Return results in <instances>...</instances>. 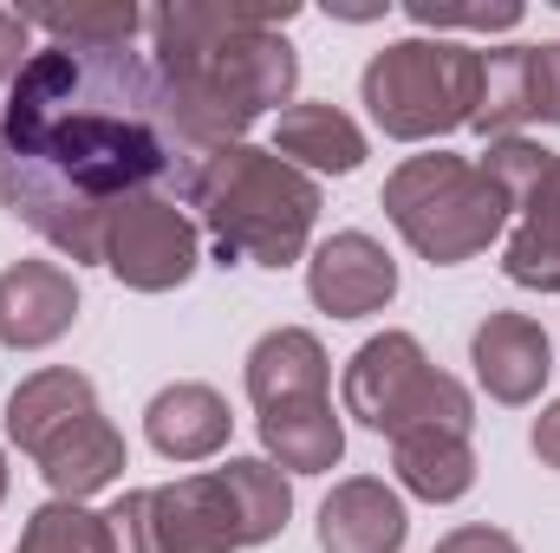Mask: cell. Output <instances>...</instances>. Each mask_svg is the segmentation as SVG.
<instances>
[{"label": "cell", "mask_w": 560, "mask_h": 553, "mask_svg": "<svg viewBox=\"0 0 560 553\" xmlns=\"http://www.w3.org/2000/svg\"><path fill=\"white\" fill-rule=\"evenodd\" d=\"M535 456L548 469H560V404H548V411L535 416Z\"/></svg>", "instance_id": "cell-30"}, {"label": "cell", "mask_w": 560, "mask_h": 553, "mask_svg": "<svg viewBox=\"0 0 560 553\" xmlns=\"http://www.w3.org/2000/svg\"><path fill=\"white\" fill-rule=\"evenodd\" d=\"M436 553H522V548H515V534H502V528H489V521H469V528L443 534Z\"/></svg>", "instance_id": "cell-28"}, {"label": "cell", "mask_w": 560, "mask_h": 553, "mask_svg": "<svg viewBox=\"0 0 560 553\" xmlns=\"http://www.w3.org/2000/svg\"><path fill=\"white\" fill-rule=\"evenodd\" d=\"M0 502H7V456H0Z\"/></svg>", "instance_id": "cell-31"}, {"label": "cell", "mask_w": 560, "mask_h": 553, "mask_svg": "<svg viewBox=\"0 0 560 553\" xmlns=\"http://www.w3.org/2000/svg\"><path fill=\"white\" fill-rule=\"evenodd\" d=\"M72 319H79V280L59 261H13L0 274V345L39 352L66 339Z\"/></svg>", "instance_id": "cell-11"}, {"label": "cell", "mask_w": 560, "mask_h": 553, "mask_svg": "<svg viewBox=\"0 0 560 553\" xmlns=\"http://www.w3.org/2000/svg\"><path fill=\"white\" fill-rule=\"evenodd\" d=\"M202 248H196V222L189 209H176V196L150 189V196H131L112 209L105 222V268L138 286V293H170L196 274Z\"/></svg>", "instance_id": "cell-8"}, {"label": "cell", "mask_w": 560, "mask_h": 553, "mask_svg": "<svg viewBox=\"0 0 560 553\" xmlns=\"http://www.w3.org/2000/svg\"><path fill=\"white\" fill-rule=\"evenodd\" d=\"M469 365L495 404H535L548 372H555V352L528 313H489L469 339Z\"/></svg>", "instance_id": "cell-12"}, {"label": "cell", "mask_w": 560, "mask_h": 553, "mask_svg": "<svg viewBox=\"0 0 560 553\" xmlns=\"http://www.w3.org/2000/svg\"><path fill=\"white\" fill-rule=\"evenodd\" d=\"M392 469L423 502H463L476 489V449L463 430H405L392 436Z\"/></svg>", "instance_id": "cell-18"}, {"label": "cell", "mask_w": 560, "mask_h": 553, "mask_svg": "<svg viewBox=\"0 0 560 553\" xmlns=\"http://www.w3.org/2000/svg\"><path fill=\"white\" fill-rule=\"evenodd\" d=\"M143 430H150L156 456H170V462H209L229 443L235 416H229V398L209 391V385H170V391L150 398Z\"/></svg>", "instance_id": "cell-14"}, {"label": "cell", "mask_w": 560, "mask_h": 553, "mask_svg": "<svg viewBox=\"0 0 560 553\" xmlns=\"http://www.w3.org/2000/svg\"><path fill=\"white\" fill-rule=\"evenodd\" d=\"M105 541L112 553H156V528H150V489H131L105 508Z\"/></svg>", "instance_id": "cell-26"}, {"label": "cell", "mask_w": 560, "mask_h": 553, "mask_svg": "<svg viewBox=\"0 0 560 553\" xmlns=\"http://www.w3.org/2000/svg\"><path fill=\"white\" fill-rule=\"evenodd\" d=\"M326 345L306 326H275L268 339H255L248 352V398L255 411L300 404V398H326Z\"/></svg>", "instance_id": "cell-15"}, {"label": "cell", "mask_w": 560, "mask_h": 553, "mask_svg": "<svg viewBox=\"0 0 560 553\" xmlns=\"http://www.w3.org/2000/svg\"><path fill=\"white\" fill-rule=\"evenodd\" d=\"M306 293H313V306L332 313V319H365V313L392 306V293H398V261H392L372 235L346 228V235L319 242V255L306 261Z\"/></svg>", "instance_id": "cell-9"}, {"label": "cell", "mask_w": 560, "mask_h": 553, "mask_svg": "<svg viewBox=\"0 0 560 553\" xmlns=\"http://www.w3.org/2000/svg\"><path fill=\"white\" fill-rule=\"evenodd\" d=\"M183 202L202 215L222 261H255V268L300 261L306 235H313V222L326 209V196H319V183L306 169L280 163L275 150H255V143L209 150L183 176Z\"/></svg>", "instance_id": "cell-3"}, {"label": "cell", "mask_w": 560, "mask_h": 553, "mask_svg": "<svg viewBox=\"0 0 560 553\" xmlns=\"http://www.w3.org/2000/svg\"><path fill=\"white\" fill-rule=\"evenodd\" d=\"M261 449L287 475H326L346 456V423L332 416V398H300L261 411Z\"/></svg>", "instance_id": "cell-17"}, {"label": "cell", "mask_w": 560, "mask_h": 553, "mask_svg": "<svg viewBox=\"0 0 560 553\" xmlns=\"http://www.w3.org/2000/svg\"><path fill=\"white\" fill-rule=\"evenodd\" d=\"M405 534H411V515L398 489H385L378 475H346L319 502V553H398Z\"/></svg>", "instance_id": "cell-13"}, {"label": "cell", "mask_w": 560, "mask_h": 553, "mask_svg": "<svg viewBox=\"0 0 560 553\" xmlns=\"http://www.w3.org/2000/svg\"><path fill=\"white\" fill-rule=\"evenodd\" d=\"M156 66L131 46H46L0 118V202L66 261H105L118 202L183 183Z\"/></svg>", "instance_id": "cell-1"}, {"label": "cell", "mask_w": 560, "mask_h": 553, "mask_svg": "<svg viewBox=\"0 0 560 553\" xmlns=\"http://www.w3.org/2000/svg\"><path fill=\"white\" fill-rule=\"evenodd\" d=\"M13 553H112L105 515H85L79 502H59V495H52V502L26 521V534H20Z\"/></svg>", "instance_id": "cell-23"}, {"label": "cell", "mask_w": 560, "mask_h": 553, "mask_svg": "<svg viewBox=\"0 0 560 553\" xmlns=\"http://www.w3.org/2000/svg\"><path fill=\"white\" fill-rule=\"evenodd\" d=\"M7 436L39 462L59 502H85L125 475V436L98 411L92 378L72 365H46L7 398Z\"/></svg>", "instance_id": "cell-4"}, {"label": "cell", "mask_w": 560, "mask_h": 553, "mask_svg": "<svg viewBox=\"0 0 560 553\" xmlns=\"http://www.w3.org/2000/svg\"><path fill=\"white\" fill-rule=\"evenodd\" d=\"M275 156L313 176H352L365 163V131L339 105H287L275 125Z\"/></svg>", "instance_id": "cell-16"}, {"label": "cell", "mask_w": 560, "mask_h": 553, "mask_svg": "<svg viewBox=\"0 0 560 553\" xmlns=\"http://www.w3.org/2000/svg\"><path fill=\"white\" fill-rule=\"evenodd\" d=\"M26 33H33V26L0 7V79H20V66H26Z\"/></svg>", "instance_id": "cell-29"}, {"label": "cell", "mask_w": 560, "mask_h": 553, "mask_svg": "<svg viewBox=\"0 0 560 553\" xmlns=\"http://www.w3.org/2000/svg\"><path fill=\"white\" fill-rule=\"evenodd\" d=\"M482 169L502 183V196L522 209L535 189H541V176L555 169V150H541V143H528V138H495L489 143V156H482Z\"/></svg>", "instance_id": "cell-24"}, {"label": "cell", "mask_w": 560, "mask_h": 553, "mask_svg": "<svg viewBox=\"0 0 560 553\" xmlns=\"http://www.w3.org/2000/svg\"><path fill=\"white\" fill-rule=\"evenodd\" d=\"M150 528H156V553H242L235 502L215 469L150 489Z\"/></svg>", "instance_id": "cell-10"}, {"label": "cell", "mask_w": 560, "mask_h": 553, "mask_svg": "<svg viewBox=\"0 0 560 553\" xmlns=\"http://www.w3.org/2000/svg\"><path fill=\"white\" fill-rule=\"evenodd\" d=\"M20 20L52 33V46H131V33L143 26V13L125 7V0H105V7H33Z\"/></svg>", "instance_id": "cell-22"}, {"label": "cell", "mask_w": 560, "mask_h": 553, "mask_svg": "<svg viewBox=\"0 0 560 553\" xmlns=\"http://www.w3.org/2000/svg\"><path fill=\"white\" fill-rule=\"evenodd\" d=\"M502 274L535 293H560V156L541 176V189L522 202V228L502 248Z\"/></svg>", "instance_id": "cell-19"}, {"label": "cell", "mask_w": 560, "mask_h": 553, "mask_svg": "<svg viewBox=\"0 0 560 553\" xmlns=\"http://www.w3.org/2000/svg\"><path fill=\"white\" fill-rule=\"evenodd\" d=\"M300 7H202L176 0L143 13V33L156 46V85H163V118L183 163L196 169L209 150L242 143V131L293 98L300 59L280 39V26Z\"/></svg>", "instance_id": "cell-2"}, {"label": "cell", "mask_w": 560, "mask_h": 553, "mask_svg": "<svg viewBox=\"0 0 560 553\" xmlns=\"http://www.w3.org/2000/svg\"><path fill=\"white\" fill-rule=\"evenodd\" d=\"M418 26H469V33H509L522 20L515 0H495V7H436V0H411L405 7Z\"/></svg>", "instance_id": "cell-25"}, {"label": "cell", "mask_w": 560, "mask_h": 553, "mask_svg": "<svg viewBox=\"0 0 560 553\" xmlns=\"http://www.w3.org/2000/svg\"><path fill=\"white\" fill-rule=\"evenodd\" d=\"M346 416H359L378 436H405V430H463L469 436L476 398L423 358L411 332H378L346 365Z\"/></svg>", "instance_id": "cell-7"}, {"label": "cell", "mask_w": 560, "mask_h": 553, "mask_svg": "<svg viewBox=\"0 0 560 553\" xmlns=\"http://www.w3.org/2000/svg\"><path fill=\"white\" fill-rule=\"evenodd\" d=\"M385 215L392 228L418 248L430 268H456V261H476L502 228H509V196L502 183L469 163V156H450V150H430V156H405L392 176H385Z\"/></svg>", "instance_id": "cell-5"}, {"label": "cell", "mask_w": 560, "mask_h": 553, "mask_svg": "<svg viewBox=\"0 0 560 553\" xmlns=\"http://www.w3.org/2000/svg\"><path fill=\"white\" fill-rule=\"evenodd\" d=\"M522 125H535V46H495L482 52V92H476L469 131L495 143L515 138Z\"/></svg>", "instance_id": "cell-20"}, {"label": "cell", "mask_w": 560, "mask_h": 553, "mask_svg": "<svg viewBox=\"0 0 560 553\" xmlns=\"http://www.w3.org/2000/svg\"><path fill=\"white\" fill-rule=\"evenodd\" d=\"M476 92H482V52L450 46V39H398V46L372 52L365 79H359L372 125L398 143H430L463 131L476 118Z\"/></svg>", "instance_id": "cell-6"}, {"label": "cell", "mask_w": 560, "mask_h": 553, "mask_svg": "<svg viewBox=\"0 0 560 553\" xmlns=\"http://www.w3.org/2000/svg\"><path fill=\"white\" fill-rule=\"evenodd\" d=\"M535 118L560 125V39L555 46H535Z\"/></svg>", "instance_id": "cell-27"}, {"label": "cell", "mask_w": 560, "mask_h": 553, "mask_svg": "<svg viewBox=\"0 0 560 553\" xmlns=\"http://www.w3.org/2000/svg\"><path fill=\"white\" fill-rule=\"evenodd\" d=\"M215 475H222V489H229V502H235L242 548H261V541H275L280 528H287V515H293V482L280 475L275 462H261V456H229Z\"/></svg>", "instance_id": "cell-21"}]
</instances>
